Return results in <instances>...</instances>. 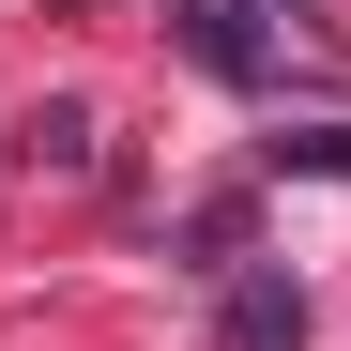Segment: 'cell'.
<instances>
[{"label":"cell","instance_id":"obj_1","mask_svg":"<svg viewBox=\"0 0 351 351\" xmlns=\"http://www.w3.org/2000/svg\"><path fill=\"white\" fill-rule=\"evenodd\" d=\"M168 31H184V62H199V77H229V92H275V31L245 16V0H184Z\"/></svg>","mask_w":351,"mask_h":351},{"label":"cell","instance_id":"obj_2","mask_svg":"<svg viewBox=\"0 0 351 351\" xmlns=\"http://www.w3.org/2000/svg\"><path fill=\"white\" fill-rule=\"evenodd\" d=\"M214 336H229V351H306V290H290V275H229Z\"/></svg>","mask_w":351,"mask_h":351},{"label":"cell","instance_id":"obj_3","mask_svg":"<svg viewBox=\"0 0 351 351\" xmlns=\"http://www.w3.org/2000/svg\"><path fill=\"white\" fill-rule=\"evenodd\" d=\"M184 245H199V275H245V199H199Z\"/></svg>","mask_w":351,"mask_h":351},{"label":"cell","instance_id":"obj_4","mask_svg":"<svg viewBox=\"0 0 351 351\" xmlns=\"http://www.w3.org/2000/svg\"><path fill=\"white\" fill-rule=\"evenodd\" d=\"M31 153L46 168H92V107H31Z\"/></svg>","mask_w":351,"mask_h":351}]
</instances>
